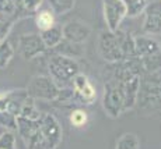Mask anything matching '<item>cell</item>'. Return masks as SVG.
<instances>
[{"label":"cell","instance_id":"obj_16","mask_svg":"<svg viewBox=\"0 0 161 149\" xmlns=\"http://www.w3.org/2000/svg\"><path fill=\"white\" fill-rule=\"evenodd\" d=\"M41 35V39L44 42V45L46 46L48 50L53 49L55 46H58L59 43L63 41V32H62V27L59 25H55L49 29L44 31V32L39 33Z\"/></svg>","mask_w":161,"mask_h":149},{"label":"cell","instance_id":"obj_32","mask_svg":"<svg viewBox=\"0 0 161 149\" xmlns=\"http://www.w3.org/2000/svg\"><path fill=\"white\" fill-rule=\"evenodd\" d=\"M8 103V98H7V92L6 94H0V111L6 110Z\"/></svg>","mask_w":161,"mask_h":149},{"label":"cell","instance_id":"obj_25","mask_svg":"<svg viewBox=\"0 0 161 149\" xmlns=\"http://www.w3.org/2000/svg\"><path fill=\"white\" fill-rule=\"evenodd\" d=\"M41 114L42 113L35 106V100L28 96V99L25 100V103H24V106L20 111V117H24V119L28 120H38L41 117Z\"/></svg>","mask_w":161,"mask_h":149},{"label":"cell","instance_id":"obj_29","mask_svg":"<svg viewBox=\"0 0 161 149\" xmlns=\"http://www.w3.org/2000/svg\"><path fill=\"white\" fill-rule=\"evenodd\" d=\"M0 149H15V135L11 131L0 134Z\"/></svg>","mask_w":161,"mask_h":149},{"label":"cell","instance_id":"obj_27","mask_svg":"<svg viewBox=\"0 0 161 149\" xmlns=\"http://www.w3.org/2000/svg\"><path fill=\"white\" fill-rule=\"evenodd\" d=\"M14 23H15V20H13V18L0 14V43L4 42L7 39V36L10 35Z\"/></svg>","mask_w":161,"mask_h":149},{"label":"cell","instance_id":"obj_22","mask_svg":"<svg viewBox=\"0 0 161 149\" xmlns=\"http://www.w3.org/2000/svg\"><path fill=\"white\" fill-rule=\"evenodd\" d=\"M126 7V17H137L144 13L147 0H122Z\"/></svg>","mask_w":161,"mask_h":149},{"label":"cell","instance_id":"obj_24","mask_svg":"<svg viewBox=\"0 0 161 149\" xmlns=\"http://www.w3.org/2000/svg\"><path fill=\"white\" fill-rule=\"evenodd\" d=\"M14 56V48L10 41L6 39L0 43V68H6L10 64L11 59Z\"/></svg>","mask_w":161,"mask_h":149},{"label":"cell","instance_id":"obj_11","mask_svg":"<svg viewBox=\"0 0 161 149\" xmlns=\"http://www.w3.org/2000/svg\"><path fill=\"white\" fill-rule=\"evenodd\" d=\"M41 119V117H39ZM39 119L38 120H28L24 119V117H17V130L15 131L18 132V135L21 136V139L24 141V144H28V142L32 139V136L36 134L39 127Z\"/></svg>","mask_w":161,"mask_h":149},{"label":"cell","instance_id":"obj_8","mask_svg":"<svg viewBox=\"0 0 161 149\" xmlns=\"http://www.w3.org/2000/svg\"><path fill=\"white\" fill-rule=\"evenodd\" d=\"M62 32H63L64 41L77 43V45H83L84 42L88 41L90 35H91V28L84 21L74 20V21L64 24L62 27Z\"/></svg>","mask_w":161,"mask_h":149},{"label":"cell","instance_id":"obj_28","mask_svg":"<svg viewBox=\"0 0 161 149\" xmlns=\"http://www.w3.org/2000/svg\"><path fill=\"white\" fill-rule=\"evenodd\" d=\"M70 123L73 127H84L88 123V116L83 109H74L70 114Z\"/></svg>","mask_w":161,"mask_h":149},{"label":"cell","instance_id":"obj_20","mask_svg":"<svg viewBox=\"0 0 161 149\" xmlns=\"http://www.w3.org/2000/svg\"><path fill=\"white\" fill-rule=\"evenodd\" d=\"M143 32L144 35H148V36L161 35V18L156 17V15L144 14Z\"/></svg>","mask_w":161,"mask_h":149},{"label":"cell","instance_id":"obj_2","mask_svg":"<svg viewBox=\"0 0 161 149\" xmlns=\"http://www.w3.org/2000/svg\"><path fill=\"white\" fill-rule=\"evenodd\" d=\"M46 67H48L49 77L56 84L59 89L70 88L73 78L80 73V64L76 59H70L60 54L49 56Z\"/></svg>","mask_w":161,"mask_h":149},{"label":"cell","instance_id":"obj_1","mask_svg":"<svg viewBox=\"0 0 161 149\" xmlns=\"http://www.w3.org/2000/svg\"><path fill=\"white\" fill-rule=\"evenodd\" d=\"M63 139V130L53 114L42 113L36 134L25 145L28 149H56Z\"/></svg>","mask_w":161,"mask_h":149},{"label":"cell","instance_id":"obj_6","mask_svg":"<svg viewBox=\"0 0 161 149\" xmlns=\"http://www.w3.org/2000/svg\"><path fill=\"white\" fill-rule=\"evenodd\" d=\"M17 49L24 60H34L48 52L39 33H23L18 38Z\"/></svg>","mask_w":161,"mask_h":149},{"label":"cell","instance_id":"obj_15","mask_svg":"<svg viewBox=\"0 0 161 149\" xmlns=\"http://www.w3.org/2000/svg\"><path fill=\"white\" fill-rule=\"evenodd\" d=\"M118 36H119V43H120V50H122V61L123 60H132L136 59V52H135V41L130 33L125 32V31L118 29Z\"/></svg>","mask_w":161,"mask_h":149},{"label":"cell","instance_id":"obj_26","mask_svg":"<svg viewBox=\"0 0 161 149\" xmlns=\"http://www.w3.org/2000/svg\"><path fill=\"white\" fill-rule=\"evenodd\" d=\"M0 127H3L6 131L14 132L17 130V116L11 114L7 110L0 111Z\"/></svg>","mask_w":161,"mask_h":149},{"label":"cell","instance_id":"obj_13","mask_svg":"<svg viewBox=\"0 0 161 149\" xmlns=\"http://www.w3.org/2000/svg\"><path fill=\"white\" fill-rule=\"evenodd\" d=\"M7 98H8V103H7V109L6 110L18 117L24 103L28 99L27 91L25 89H14L11 92H7Z\"/></svg>","mask_w":161,"mask_h":149},{"label":"cell","instance_id":"obj_5","mask_svg":"<svg viewBox=\"0 0 161 149\" xmlns=\"http://www.w3.org/2000/svg\"><path fill=\"white\" fill-rule=\"evenodd\" d=\"M98 53L108 63H119L122 61V50L118 32L104 31L98 36Z\"/></svg>","mask_w":161,"mask_h":149},{"label":"cell","instance_id":"obj_10","mask_svg":"<svg viewBox=\"0 0 161 149\" xmlns=\"http://www.w3.org/2000/svg\"><path fill=\"white\" fill-rule=\"evenodd\" d=\"M133 41H135V52H136V57L137 59L146 57V56L161 52L160 43L148 35L133 36Z\"/></svg>","mask_w":161,"mask_h":149},{"label":"cell","instance_id":"obj_9","mask_svg":"<svg viewBox=\"0 0 161 149\" xmlns=\"http://www.w3.org/2000/svg\"><path fill=\"white\" fill-rule=\"evenodd\" d=\"M120 86H122L123 92V100H125V111L130 110L136 106L139 98V92H140V75H132L129 78L119 81Z\"/></svg>","mask_w":161,"mask_h":149},{"label":"cell","instance_id":"obj_30","mask_svg":"<svg viewBox=\"0 0 161 149\" xmlns=\"http://www.w3.org/2000/svg\"><path fill=\"white\" fill-rule=\"evenodd\" d=\"M0 14L15 20V4L14 0H0Z\"/></svg>","mask_w":161,"mask_h":149},{"label":"cell","instance_id":"obj_19","mask_svg":"<svg viewBox=\"0 0 161 149\" xmlns=\"http://www.w3.org/2000/svg\"><path fill=\"white\" fill-rule=\"evenodd\" d=\"M115 149H140V139L135 132H125L118 138Z\"/></svg>","mask_w":161,"mask_h":149},{"label":"cell","instance_id":"obj_12","mask_svg":"<svg viewBox=\"0 0 161 149\" xmlns=\"http://www.w3.org/2000/svg\"><path fill=\"white\" fill-rule=\"evenodd\" d=\"M15 4V20L35 15L39 11L42 0H14Z\"/></svg>","mask_w":161,"mask_h":149},{"label":"cell","instance_id":"obj_3","mask_svg":"<svg viewBox=\"0 0 161 149\" xmlns=\"http://www.w3.org/2000/svg\"><path fill=\"white\" fill-rule=\"evenodd\" d=\"M103 107L105 113L111 119H118L125 111V100H123V92L119 81L111 80L105 82L104 95H103Z\"/></svg>","mask_w":161,"mask_h":149},{"label":"cell","instance_id":"obj_31","mask_svg":"<svg viewBox=\"0 0 161 149\" xmlns=\"http://www.w3.org/2000/svg\"><path fill=\"white\" fill-rule=\"evenodd\" d=\"M143 14L156 15V17L161 18V0H154V2H151V3H147Z\"/></svg>","mask_w":161,"mask_h":149},{"label":"cell","instance_id":"obj_4","mask_svg":"<svg viewBox=\"0 0 161 149\" xmlns=\"http://www.w3.org/2000/svg\"><path fill=\"white\" fill-rule=\"evenodd\" d=\"M25 91L31 99L45 102H53L59 94V88L49 75H34Z\"/></svg>","mask_w":161,"mask_h":149},{"label":"cell","instance_id":"obj_18","mask_svg":"<svg viewBox=\"0 0 161 149\" xmlns=\"http://www.w3.org/2000/svg\"><path fill=\"white\" fill-rule=\"evenodd\" d=\"M139 60H140L142 70H144L148 74L157 73V71L161 70V52L146 56V57H142Z\"/></svg>","mask_w":161,"mask_h":149},{"label":"cell","instance_id":"obj_17","mask_svg":"<svg viewBox=\"0 0 161 149\" xmlns=\"http://www.w3.org/2000/svg\"><path fill=\"white\" fill-rule=\"evenodd\" d=\"M35 24L41 32L49 29V28L56 25V20H55V14L51 10H41L35 14Z\"/></svg>","mask_w":161,"mask_h":149},{"label":"cell","instance_id":"obj_23","mask_svg":"<svg viewBox=\"0 0 161 149\" xmlns=\"http://www.w3.org/2000/svg\"><path fill=\"white\" fill-rule=\"evenodd\" d=\"M76 94L79 96V100H80V103H81V106L91 105L92 102L95 100V98H97V91H95V88L92 86L91 82L86 84L79 92H76Z\"/></svg>","mask_w":161,"mask_h":149},{"label":"cell","instance_id":"obj_21","mask_svg":"<svg viewBox=\"0 0 161 149\" xmlns=\"http://www.w3.org/2000/svg\"><path fill=\"white\" fill-rule=\"evenodd\" d=\"M48 4L55 15H62L73 10L76 0H48Z\"/></svg>","mask_w":161,"mask_h":149},{"label":"cell","instance_id":"obj_7","mask_svg":"<svg viewBox=\"0 0 161 149\" xmlns=\"http://www.w3.org/2000/svg\"><path fill=\"white\" fill-rule=\"evenodd\" d=\"M103 11L108 31L115 32L126 17V7L122 0H103Z\"/></svg>","mask_w":161,"mask_h":149},{"label":"cell","instance_id":"obj_14","mask_svg":"<svg viewBox=\"0 0 161 149\" xmlns=\"http://www.w3.org/2000/svg\"><path fill=\"white\" fill-rule=\"evenodd\" d=\"M52 50V54H60V56H66L70 59H77L81 57L84 54V48L83 45H77V43H72L69 41H62L58 46H55Z\"/></svg>","mask_w":161,"mask_h":149}]
</instances>
